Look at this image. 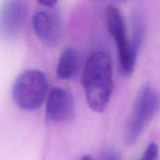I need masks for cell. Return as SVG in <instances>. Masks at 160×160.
I'll return each instance as SVG.
<instances>
[{"label": "cell", "instance_id": "6da1fadb", "mask_svg": "<svg viewBox=\"0 0 160 160\" xmlns=\"http://www.w3.org/2000/svg\"><path fill=\"white\" fill-rule=\"evenodd\" d=\"M82 84L91 109L102 112L110 100L114 86L109 55L102 51L91 55L83 70Z\"/></svg>", "mask_w": 160, "mask_h": 160}, {"label": "cell", "instance_id": "7a4b0ae2", "mask_svg": "<svg viewBox=\"0 0 160 160\" xmlns=\"http://www.w3.org/2000/svg\"><path fill=\"white\" fill-rule=\"evenodd\" d=\"M48 94V82L43 72L27 70L20 73L14 82L12 97L20 109L33 111L39 109Z\"/></svg>", "mask_w": 160, "mask_h": 160}, {"label": "cell", "instance_id": "3957f363", "mask_svg": "<svg viewBox=\"0 0 160 160\" xmlns=\"http://www.w3.org/2000/svg\"><path fill=\"white\" fill-rule=\"evenodd\" d=\"M159 108V94L150 84H145L138 94L133 112L127 125L124 136L127 144L133 145L137 142Z\"/></svg>", "mask_w": 160, "mask_h": 160}, {"label": "cell", "instance_id": "277c9868", "mask_svg": "<svg viewBox=\"0 0 160 160\" xmlns=\"http://www.w3.org/2000/svg\"><path fill=\"white\" fill-rule=\"evenodd\" d=\"M106 22L109 33L117 45L122 72L126 75L131 74L135 67L137 56L133 52L131 42L127 37L123 17L117 7L108 6L106 9Z\"/></svg>", "mask_w": 160, "mask_h": 160}, {"label": "cell", "instance_id": "5b68a950", "mask_svg": "<svg viewBox=\"0 0 160 160\" xmlns=\"http://www.w3.org/2000/svg\"><path fill=\"white\" fill-rule=\"evenodd\" d=\"M28 8L23 0H6L0 6V38L10 40L21 31Z\"/></svg>", "mask_w": 160, "mask_h": 160}, {"label": "cell", "instance_id": "8992f818", "mask_svg": "<svg viewBox=\"0 0 160 160\" xmlns=\"http://www.w3.org/2000/svg\"><path fill=\"white\" fill-rule=\"evenodd\" d=\"M32 25L35 34L44 45L56 46L62 41L63 23L56 11H38L33 16Z\"/></svg>", "mask_w": 160, "mask_h": 160}, {"label": "cell", "instance_id": "52a82bcc", "mask_svg": "<svg viewBox=\"0 0 160 160\" xmlns=\"http://www.w3.org/2000/svg\"><path fill=\"white\" fill-rule=\"evenodd\" d=\"M47 97L45 112L48 120L63 123L73 118L75 112L74 98L69 91L62 88H53Z\"/></svg>", "mask_w": 160, "mask_h": 160}, {"label": "cell", "instance_id": "ba28073f", "mask_svg": "<svg viewBox=\"0 0 160 160\" xmlns=\"http://www.w3.org/2000/svg\"><path fill=\"white\" fill-rule=\"evenodd\" d=\"M80 56L73 48H66L60 55L57 66V75L60 79L70 80L78 73Z\"/></svg>", "mask_w": 160, "mask_h": 160}, {"label": "cell", "instance_id": "9c48e42d", "mask_svg": "<svg viewBox=\"0 0 160 160\" xmlns=\"http://www.w3.org/2000/svg\"><path fill=\"white\" fill-rule=\"evenodd\" d=\"M132 23V39H131V45L134 53L138 56V52L140 49L145 35V23L141 13L138 12H135L133 17Z\"/></svg>", "mask_w": 160, "mask_h": 160}, {"label": "cell", "instance_id": "30bf717a", "mask_svg": "<svg viewBox=\"0 0 160 160\" xmlns=\"http://www.w3.org/2000/svg\"><path fill=\"white\" fill-rule=\"evenodd\" d=\"M159 156V148L155 142H151L145 149L143 156L139 160H157Z\"/></svg>", "mask_w": 160, "mask_h": 160}, {"label": "cell", "instance_id": "8fae6325", "mask_svg": "<svg viewBox=\"0 0 160 160\" xmlns=\"http://www.w3.org/2000/svg\"><path fill=\"white\" fill-rule=\"evenodd\" d=\"M38 1L42 6H45V7L51 8L53 7L56 4L58 0H38Z\"/></svg>", "mask_w": 160, "mask_h": 160}, {"label": "cell", "instance_id": "7c38bea8", "mask_svg": "<svg viewBox=\"0 0 160 160\" xmlns=\"http://www.w3.org/2000/svg\"><path fill=\"white\" fill-rule=\"evenodd\" d=\"M103 160H118L117 156L112 151H107L104 153L103 156Z\"/></svg>", "mask_w": 160, "mask_h": 160}, {"label": "cell", "instance_id": "4fadbf2b", "mask_svg": "<svg viewBox=\"0 0 160 160\" xmlns=\"http://www.w3.org/2000/svg\"><path fill=\"white\" fill-rule=\"evenodd\" d=\"M81 160H94V159L89 156H85L82 158V159Z\"/></svg>", "mask_w": 160, "mask_h": 160}, {"label": "cell", "instance_id": "5bb4252c", "mask_svg": "<svg viewBox=\"0 0 160 160\" xmlns=\"http://www.w3.org/2000/svg\"><path fill=\"white\" fill-rule=\"evenodd\" d=\"M116 1H118V2H126V1H128V0H116Z\"/></svg>", "mask_w": 160, "mask_h": 160}]
</instances>
